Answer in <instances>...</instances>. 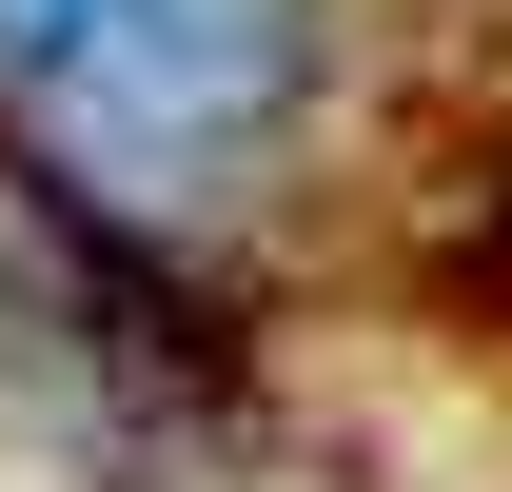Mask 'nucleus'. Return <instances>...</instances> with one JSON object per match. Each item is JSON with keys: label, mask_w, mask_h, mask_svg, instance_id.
Masks as SVG:
<instances>
[{"label": "nucleus", "mask_w": 512, "mask_h": 492, "mask_svg": "<svg viewBox=\"0 0 512 492\" xmlns=\"http://www.w3.org/2000/svg\"><path fill=\"white\" fill-rule=\"evenodd\" d=\"M316 119V0H0V138L119 237L237 217Z\"/></svg>", "instance_id": "nucleus-1"}]
</instances>
